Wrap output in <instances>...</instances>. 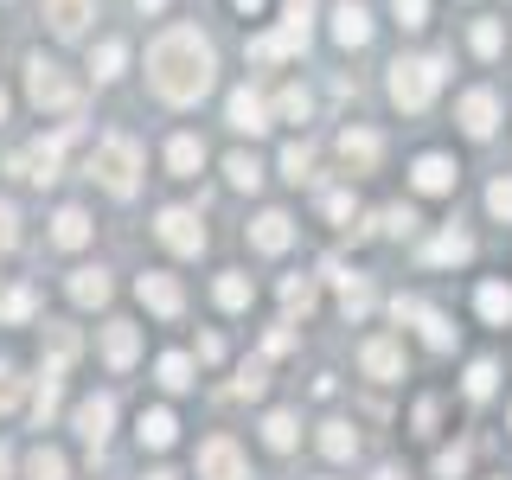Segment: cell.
Here are the masks:
<instances>
[{
    "mask_svg": "<svg viewBox=\"0 0 512 480\" xmlns=\"http://www.w3.org/2000/svg\"><path fill=\"white\" fill-rule=\"evenodd\" d=\"M212 71H218V58H212V45L199 39V26H167L148 45V77L167 103H199V96L212 90Z\"/></svg>",
    "mask_w": 512,
    "mask_h": 480,
    "instance_id": "6da1fadb",
    "label": "cell"
},
{
    "mask_svg": "<svg viewBox=\"0 0 512 480\" xmlns=\"http://www.w3.org/2000/svg\"><path fill=\"white\" fill-rule=\"evenodd\" d=\"M436 90H442V58H397V64H391V103H397V109L423 116Z\"/></svg>",
    "mask_w": 512,
    "mask_h": 480,
    "instance_id": "7a4b0ae2",
    "label": "cell"
},
{
    "mask_svg": "<svg viewBox=\"0 0 512 480\" xmlns=\"http://www.w3.org/2000/svg\"><path fill=\"white\" fill-rule=\"evenodd\" d=\"M90 173L103 180L109 192H135V173H141V148L128 135H109L103 148L90 154Z\"/></svg>",
    "mask_w": 512,
    "mask_h": 480,
    "instance_id": "3957f363",
    "label": "cell"
},
{
    "mask_svg": "<svg viewBox=\"0 0 512 480\" xmlns=\"http://www.w3.org/2000/svg\"><path fill=\"white\" fill-rule=\"evenodd\" d=\"M26 90H32V103H39V109H58V116H71L77 96H84L71 77H64V64H52V58H32L26 64Z\"/></svg>",
    "mask_w": 512,
    "mask_h": 480,
    "instance_id": "277c9868",
    "label": "cell"
},
{
    "mask_svg": "<svg viewBox=\"0 0 512 480\" xmlns=\"http://www.w3.org/2000/svg\"><path fill=\"white\" fill-rule=\"evenodd\" d=\"M154 237L173 256H199L205 250V224H199V212H186V205H167V212L154 218Z\"/></svg>",
    "mask_w": 512,
    "mask_h": 480,
    "instance_id": "5b68a950",
    "label": "cell"
},
{
    "mask_svg": "<svg viewBox=\"0 0 512 480\" xmlns=\"http://www.w3.org/2000/svg\"><path fill=\"white\" fill-rule=\"evenodd\" d=\"M64 141L71 135H52V141H32V148H20L7 160L13 173H20V180H32V186H52L58 180V167H64Z\"/></svg>",
    "mask_w": 512,
    "mask_h": 480,
    "instance_id": "8992f818",
    "label": "cell"
},
{
    "mask_svg": "<svg viewBox=\"0 0 512 480\" xmlns=\"http://www.w3.org/2000/svg\"><path fill=\"white\" fill-rule=\"evenodd\" d=\"M391 314H397V320H416V327H423V340L436 346V352H448V346H455V327H448V320H442L436 308H429V301H416V295H397V301H391Z\"/></svg>",
    "mask_w": 512,
    "mask_h": 480,
    "instance_id": "52a82bcc",
    "label": "cell"
},
{
    "mask_svg": "<svg viewBox=\"0 0 512 480\" xmlns=\"http://www.w3.org/2000/svg\"><path fill=\"white\" fill-rule=\"evenodd\" d=\"M199 480H244V455L231 436H212L199 448Z\"/></svg>",
    "mask_w": 512,
    "mask_h": 480,
    "instance_id": "ba28073f",
    "label": "cell"
},
{
    "mask_svg": "<svg viewBox=\"0 0 512 480\" xmlns=\"http://www.w3.org/2000/svg\"><path fill=\"white\" fill-rule=\"evenodd\" d=\"M109 423H116V397H84V404H77V436L90 448L109 442Z\"/></svg>",
    "mask_w": 512,
    "mask_h": 480,
    "instance_id": "9c48e42d",
    "label": "cell"
},
{
    "mask_svg": "<svg viewBox=\"0 0 512 480\" xmlns=\"http://www.w3.org/2000/svg\"><path fill=\"white\" fill-rule=\"evenodd\" d=\"M410 180H416V192H455V180H461V167L448 154H423L410 167Z\"/></svg>",
    "mask_w": 512,
    "mask_h": 480,
    "instance_id": "30bf717a",
    "label": "cell"
},
{
    "mask_svg": "<svg viewBox=\"0 0 512 480\" xmlns=\"http://www.w3.org/2000/svg\"><path fill=\"white\" fill-rule=\"evenodd\" d=\"M493 122H500V96H493V90H468V96H461V128H468V135H493Z\"/></svg>",
    "mask_w": 512,
    "mask_h": 480,
    "instance_id": "8fae6325",
    "label": "cell"
},
{
    "mask_svg": "<svg viewBox=\"0 0 512 480\" xmlns=\"http://www.w3.org/2000/svg\"><path fill=\"white\" fill-rule=\"evenodd\" d=\"M250 244H256V250H269V256L288 250V244H295V218H288V212H263V218L250 224Z\"/></svg>",
    "mask_w": 512,
    "mask_h": 480,
    "instance_id": "7c38bea8",
    "label": "cell"
},
{
    "mask_svg": "<svg viewBox=\"0 0 512 480\" xmlns=\"http://www.w3.org/2000/svg\"><path fill=\"white\" fill-rule=\"evenodd\" d=\"M231 128H237V135H263V128H269V103L256 90H231Z\"/></svg>",
    "mask_w": 512,
    "mask_h": 480,
    "instance_id": "4fadbf2b",
    "label": "cell"
},
{
    "mask_svg": "<svg viewBox=\"0 0 512 480\" xmlns=\"http://www.w3.org/2000/svg\"><path fill=\"white\" fill-rule=\"evenodd\" d=\"M359 365H365L372 378L391 384L397 372H404V352H397V340H365V346H359Z\"/></svg>",
    "mask_w": 512,
    "mask_h": 480,
    "instance_id": "5bb4252c",
    "label": "cell"
},
{
    "mask_svg": "<svg viewBox=\"0 0 512 480\" xmlns=\"http://www.w3.org/2000/svg\"><path fill=\"white\" fill-rule=\"evenodd\" d=\"M135 352H141L135 327H128V320H109V327H103V359L122 372V365H135Z\"/></svg>",
    "mask_w": 512,
    "mask_h": 480,
    "instance_id": "9a60e30c",
    "label": "cell"
},
{
    "mask_svg": "<svg viewBox=\"0 0 512 480\" xmlns=\"http://www.w3.org/2000/svg\"><path fill=\"white\" fill-rule=\"evenodd\" d=\"M45 20H52L58 39H77L84 20H90V0H45Z\"/></svg>",
    "mask_w": 512,
    "mask_h": 480,
    "instance_id": "2e32d148",
    "label": "cell"
},
{
    "mask_svg": "<svg viewBox=\"0 0 512 480\" xmlns=\"http://www.w3.org/2000/svg\"><path fill=\"white\" fill-rule=\"evenodd\" d=\"M333 39H340V45H365V39H372V13L352 7V0H340V13H333Z\"/></svg>",
    "mask_w": 512,
    "mask_h": 480,
    "instance_id": "e0dca14e",
    "label": "cell"
},
{
    "mask_svg": "<svg viewBox=\"0 0 512 480\" xmlns=\"http://www.w3.org/2000/svg\"><path fill=\"white\" fill-rule=\"evenodd\" d=\"M340 160L352 173H365L378 160V135H372V128H346V135H340Z\"/></svg>",
    "mask_w": 512,
    "mask_h": 480,
    "instance_id": "ac0fdd59",
    "label": "cell"
},
{
    "mask_svg": "<svg viewBox=\"0 0 512 480\" xmlns=\"http://www.w3.org/2000/svg\"><path fill=\"white\" fill-rule=\"evenodd\" d=\"M52 244H58V250H77V244H90V218L77 212V205H64V212L52 218Z\"/></svg>",
    "mask_w": 512,
    "mask_h": 480,
    "instance_id": "d6986e66",
    "label": "cell"
},
{
    "mask_svg": "<svg viewBox=\"0 0 512 480\" xmlns=\"http://www.w3.org/2000/svg\"><path fill=\"white\" fill-rule=\"evenodd\" d=\"M141 301H148V308L154 314H180V282H173V276H141Z\"/></svg>",
    "mask_w": 512,
    "mask_h": 480,
    "instance_id": "ffe728a7",
    "label": "cell"
},
{
    "mask_svg": "<svg viewBox=\"0 0 512 480\" xmlns=\"http://www.w3.org/2000/svg\"><path fill=\"white\" fill-rule=\"evenodd\" d=\"M71 301H77V308H103V301H109V276H103V269H77V276H71Z\"/></svg>",
    "mask_w": 512,
    "mask_h": 480,
    "instance_id": "44dd1931",
    "label": "cell"
},
{
    "mask_svg": "<svg viewBox=\"0 0 512 480\" xmlns=\"http://www.w3.org/2000/svg\"><path fill=\"white\" fill-rule=\"evenodd\" d=\"M199 160H205L199 135H173V141H167V167L180 173V180H192V173H199Z\"/></svg>",
    "mask_w": 512,
    "mask_h": 480,
    "instance_id": "7402d4cb",
    "label": "cell"
},
{
    "mask_svg": "<svg viewBox=\"0 0 512 480\" xmlns=\"http://www.w3.org/2000/svg\"><path fill=\"white\" fill-rule=\"evenodd\" d=\"M173 436H180L173 410H141V448H167Z\"/></svg>",
    "mask_w": 512,
    "mask_h": 480,
    "instance_id": "603a6c76",
    "label": "cell"
},
{
    "mask_svg": "<svg viewBox=\"0 0 512 480\" xmlns=\"http://www.w3.org/2000/svg\"><path fill=\"white\" fill-rule=\"evenodd\" d=\"M333 282H340V308H346V314H365V308H372V282H365V276L333 269Z\"/></svg>",
    "mask_w": 512,
    "mask_h": 480,
    "instance_id": "cb8c5ba5",
    "label": "cell"
},
{
    "mask_svg": "<svg viewBox=\"0 0 512 480\" xmlns=\"http://www.w3.org/2000/svg\"><path fill=\"white\" fill-rule=\"evenodd\" d=\"M352 448H359L352 423H327V429H320V455H327V461H352Z\"/></svg>",
    "mask_w": 512,
    "mask_h": 480,
    "instance_id": "d4e9b609",
    "label": "cell"
},
{
    "mask_svg": "<svg viewBox=\"0 0 512 480\" xmlns=\"http://www.w3.org/2000/svg\"><path fill=\"white\" fill-rule=\"evenodd\" d=\"M32 288H20V282H0V320H32Z\"/></svg>",
    "mask_w": 512,
    "mask_h": 480,
    "instance_id": "484cf974",
    "label": "cell"
},
{
    "mask_svg": "<svg viewBox=\"0 0 512 480\" xmlns=\"http://www.w3.org/2000/svg\"><path fill=\"white\" fill-rule=\"evenodd\" d=\"M429 256H436V263H468V256H474V237L468 231H442L436 244H429Z\"/></svg>",
    "mask_w": 512,
    "mask_h": 480,
    "instance_id": "4316f807",
    "label": "cell"
},
{
    "mask_svg": "<svg viewBox=\"0 0 512 480\" xmlns=\"http://www.w3.org/2000/svg\"><path fill=\"white\" fill-rule=\"evenodd\" d=\"M122 64H128V45L122 39H103V45H96V58H90V71L109 84V77H122Z\"/></svg>",
    "mask_w": 512,
    "mask_h": 480,
    "instance_id": "83f0119b",
    "label": "cell"
},
{
    "mask_svg": "<svg viewBox=\"0 0 512 480\" xmlns=\"http://www.w3.org/2000/svg\"><path fill=\"white\" fill-rule=\"evenodd\" d=\"M26 480H64V455H58V448H32V455H26Z\"/></svg>",
    "mask_w": 512,
    "mask_h": 480,
    "instance_id": "f1b7e54d",
    "label": "cell"
},
{
    "mask_svg": "<svg viewBox=\"0 0 512 480\" xmlns=\"http://www.w3.org/2000/svg\"><path fill=\"white\" fill-rule=\"evenodd\" d=\"M282 173H288L295 186L314 173V148H308V141H288V148H282Z\"/></svg>",
    "mask_w": 512,
    "mask_h": 480,
    "instance_id": "f546056e",
    "label": "cell"
},
{
    "mask_svg": "<svg viewBox=\"0 0 512 480\" xmlns=\"http://www.w3.org/2000/svg\"><path fill=\"white\" fill-rule=\"evenodd\" d=\"M308 109H314V96L301 90V84H288V90L276 96V116H282V122H308Z\"/></svg>",
    "mask_w": 512,
    "mask_h": 480,
    "instance_id": "4dcf8cb0",
    "label": "cell"
},
{
    "mask_svg": "<svg viewBox=\"0 0 512 480\" xmlns=\"http://www.w3.org/2000/svg\"><path fill=\"white\" fill-rule=\"evenodd\" d=\"M212 295H218V308H250V282L244 276H237V269H231V276H218V288H212Z\"/></svg>",
    "mask_w": 512,
    "mask_h": 480,
    "instance_id": "1f68e13d",
    "label": "cell"
},
{
    "mask_svg": "<svg viewBox=\"0 0 512 480\" xmlns=\"http://www.w3.org/2000/svg\"><path fill=\"white\" fill-rule=\"evenodd\" d=\"M480 314H487V320H512V288H500V282H487V288H480Z\"/></svg>",
    "mask_w": 512,
    "mask_h": 480,
    "instance_id": "d6a6232c",
    "label": "cell"
},
{
    "mask_svg": "<svg viewBox=\"0 0 512 480\" xmlns=\"http://www.w3.org/2000/svg\"><path fill=\"white\" fill-rule=\"evenodd\" d=\"M160 384H167V391H186V384H192V359H186V352H167V359H160Z\"/></svg>",
    "mask_w": 512,
    "mask_h": 480,
    "instance_id": "836d02e7",
    "label": "cell"
},
{
    "mask_svg": "<svg viewBox=\"0 0 512 480\" xmlns=\"http://www.w3.org/2000/svg\"><path fill=\"white\" fill-rule=\"evenodd\" d=\"M224 173H231V186H263V167H256V154H231V160H224Z\"/></svg>",
    "mask_w": 512,
    "mask_h": 480,
    "instance_id": "e575fe53",
    "label": "cell"
},
{
    "mask_svg": "<svg viewBox=\"0 0 512 480\" xmlns=\"http://www.w3.org/2000/svg\"><path fill=\"white\" fill-rule=\"evenodd\" d=\"M263 436H269V448H295V416H288V410H276V416L263 423Z\"/></svg>",
    "mask_w": 512,
    "mask_h": 480,
    "instance_id": "d590c367",
    "label": "cell"
},
{
    "mask_svg": "<svg viewBox=\"0 0 512 480\" xmlns=\"http://www.w3.org/2000/svg\"><path fill=\"white\" fill-rule=\"evenodd\" d=\"M52 410H58V372H45V378H39V391H32V416L45 423Z\"/></svg>",
    "mask_w": 512,
    "mask_h": 480,
    "instance_id": "8d00e7d4",
    "label": "cell"
},
{
    "mask_svg": "<svg viewBox=\"0 0 512 480\" xmlns=\"http://www.w3.org/2000/svg\"><path fill=\"white\" fill-rule=\"evenodd\" d=\"M45 346H52V365H71L77 359V333L71 327H52V333H45Z\"/></svg>",
    "mask_w": 512,
    "mask_h": 480,
    "instance_id": "74e56055",
    "label": "cell"
},
{
    "mask_svg": "<svg viewBox=\"0 0 512 480\" xmlns=\"http://www.w3.org/2000/svg\"><path fill=\"white\" fill-rule=\"evenodd\" d=\"M493 378H500V372H493V359H474L468 365V397H493Z\"/></svg>",
    "mask_w": 512,
    "mask_h": 480,
    "instance_id": "f35d334b",
    "label": "cell"
},
{
    "mask_svg": "<svg viewBox=\"0 0 512 480\" xmlns=\"http://www.w3.org/2000/svg\"><path fill=\"white\" fill-rule=\"evenodd\" d=\"M282 301L308 314V308H314V282H308V276H288V282H282Z\"/></svg>",
    "mask_w": 512,
    "mask_h": 480,
    "instance_id": "ab89813d",
    "label": "cell"
},
{
    "mask_svg": "<svg viewBox=\"0 0 512 480\" xmlns=\"http://www.w3.org/2000/svg\"><path fill=\"white\" fill-rule=\"evenodd\" d=\"M487 212L512 224V180H493V186H487Z\"/></svg>",
    "mask_w": 512,
    "mask_h": 480,
    "instance_id": "60d3db41",
    "label": "cell"
},
{
    "mask_svg": "<svg viewBox=\"0 0 512 480\" xmlns=\"http://www.w3.org/2000/svg\"><path fill=\"white\" fill-rule=\"evenodd\" d=\"M20 391H26V384H20V372H13V365H0V416H7L13 404H20Z\"/></svg>",
    "mask_w": 512,
    "mask_h": 480,
    "instance_id": "b9f144b4",
    "label": "cell"
},
{
    "mask_svg": "<svg viewBox=\"0 0 512 480\" xmlns=\"http://www.w3.org/2000/svg\"><path fill=\"white\" fill-rule=\"evenodd\" d=\"M391 13H397V26H423L429 20V0H391Z\"/></svg>",
    "mask_w": 512,
    "mask_h": 480,
    "instance_id": "7bdbcfd3",
    "label": "cell"
},
{
    "mask_svg": "<svg viewBox=\"0 0 512 480\" xmlns=\"http://www.w3.org/2000/svg\"><path fill=\"white\" fill-rule=\"evenodd\" d=\"M474 52H480V58L500 52V26H493V20H474Z\"/></svg>",
    "mask_w": 512,
    "mask_h": 480,
    "instance_id": "ee69618b",
    "label": "cell"
},
{
    "mask_svg": "<svg viewBox=\"0 0 512 480\" xmlns=\"http://www.w3.org/2000/svg\"><path fill=\"white\" fill-rule=\"evenodd\" d=\"M13 244H20V212L0 199V250H13Z\"/></svg>",
    "mask_w": 512,
    "mask_h": 480,
    "instance_id": "f6af8a7d",
    "label": "cell"
},
{
    "mask_svg": "<svg viewBox=\"0 0 512 480\" xmlns=\"http://www.w3.org/2000/svg\"><path fill=\"white\" fill-rule=\"evenodd\" d=\"M461 468H468V448H448V455H436V474H448V480H455Z\"/></svg>",
    "mask_w": 512,
    "mask_h": 480,
    "instance_id": "bcb514c9",
    "label": "cell"
},
{
    "mask_svg": "<svg viewBox=\"0 0 512 480\" xmlns=\"http://www.w3.org/2000/svg\"><path fill=\"white\" fill-rule=\"evenodd\" d=\"M410 224H416V212H410V205H391V212H384V231H397V237H404Z\"/></svg>",
    "mask_w": 512,
    "mask_h": 480,
    "instance_id": "7dc6e473",
    "label": "cell"
},
{
    "mask_svg": "<svg viewBox=\"0 0 512 480\" xmlns=\"http://www.w3.org/2000/svg\"><path fill=\"white\" fill-rule=\"evenodd\" d=\"M327 218L333 224H352V199H346V192H327Z\"/></svg>",
    "mask_w": 512,
    "mask_h": 480,
    "instance_id": "c3c4849f",
    "label": "cell"
},
{
    "mask_svg": "<svg viewBox=\"0 0 512 480\" xmlns=\"http://www.w3.org/2000/svg\"><path fill=\"white\" fill-rule=\"evenodd\" d=\"M256 391H263V372H256V365H250V372L237 378V397H256Z\"/></svg>",
    "mask_w": 512,
    "mask_h": 480,
    "instance_id": "681fc988",
    "label": "cell"
},
{
    "mask_svg": "<svg viewBox=\"0 0 512 480\" xmlns=\"http://www.w3.org/2000/svg\"><path fill=\"white\" fill-rule=\"evenodd\" d=\"M135 7H141V13H160V7H167V0H135Z\"/></svg>",
    "mask_w": 512,
    "mask_h": 480,
    "instance_id": "f907efd6",
    "label": "cell"
},
{
    "mask_svg": "<svg viewBox=\"0 0 512 480\" xmlns=\"http://www.w3.org/2000/svg\"><path fill=\"white\" fill-rule=\"evenodd\" d=\"M13 474V455H7V448H0V480H7Z\"/></svg>",
    "mask_w": 512,
    "mask_h": 480,
    "instance_id": "816d5d0a",
    "label": "cell"
},
{
    "mask_svg": "<svg viewBox=\"0 0 512 480\" xmlns=\"http://www.w3.org/2000/svg\"><path fill=\"white\" fill-rule=\"evenodd\" d=\"M237 7H244V13H256V7H263V0H237Z\"/></svg>",
    "mask_w": 512,
    "mask_h": 480,
    "instance_id": "f5cc1de1",
    "label": "cell"
},
{
    "mask_svg": "<svg viewBox=\"0 0 512 480\" xmlns=\"http://www.w3.org/2000/svg\"><path fill=\"white\" fill-rule=\"evenodd\" d=\"M378 480H404V474H397V468H384V474H378Z\"/></svg>",
    "mask_w": 512,
    "mask_h": 480,
    "instance_id": "db71d44e",
    "label": "cell"
},
{
    "mask_svg": "<svg viewBox=\"0 0 512 480\" xmlns=\"http://www.w3.org/2000/svg\"><path fill=\"white\" fill-rule=\"evenodd\" d=\"M148 480H180V474H167V468H160V474H148Z\"/></svg>",
    "mask_w": 512,
    "mask_h": 480,
    "instance_id": "11a10c76",
    "label": "cell"
},
{
    "mask_svg": "<svg viewBox=\"0 0 512 480\" xmlns=\"http://www.w3.org/2000/svg\"><path fill=\"white\" fill-rule=\"evenodd\" d=\"M0 122H7V90H0Z\"/></svg>",
    "mask_w": 512,
    "mask_h": 480,
    "instance_id": "9f6ffc18",
    "label": "cell"
}]
</instances>
